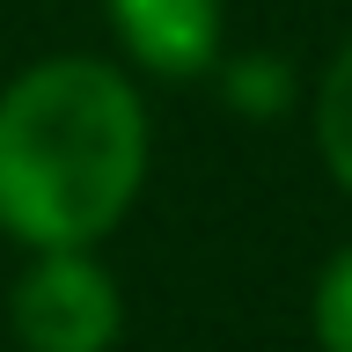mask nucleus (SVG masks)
Returning a JSON list of instances; mask_svg holds the SVG:
<instances>
[{"mask_svg":"<svg viewBox=\"0 0 352 352\" xmlns=\"http://www.w3.org/2000/svg\"><path fill=\"white\" fill-rule=\"evenodd\" d=\"M147 103L96 52L22 66L0 88V235L96 250L147 184Z\"/></svg>","mask_w":352,"mask_h":352,"instance_id":"obj_1","label":"nucleus"},{"mask_svg":"<svg viewBox=\"0 0 352 352\" xmlns=\"http://www.w3.org/2000/svg\"><path fill=\"white\" fill-rule=\"evenodd\" d=\"M8 323L22 352H110L125 330V294L96 250H30Z\"/></svg>","mask_w":352,"mask_h":352,"instance_id":"obj_2","label":"nucleus"},{"mask_svg":"<svg viewBox=\"0 0 352 352\" xmlns=\"http://www.w3.org/2000/svg\"><path fill=\"white\" fill-rule=\"evenodd\" d=\"M103 8L125 59L162 81H206L228 59V8L220 0H103Z\"/></svg>","mask_w":352,"mask_h":352,"instance_id":"obj_3","label":"nucleus"},{"mask_svg":"<svg viewBox=\"0 0 352 352\" xmlns=\"http://www.w3.org/2000/svg\"><path fill=\"white\" fill-rule=\"evenodd\" d=\"M316 154H323V169L338 176V191L352 198V44L323 66V81H316Z\"/></svg>","mask_w":352,"mask_h":352,"instance_id":"obj_4","label":"nucleus"},{"mask_svg":"<svg viewBox=\"0 0 352 352\" xmlns=\"http://www.w3.org/2000/svg\"><path fill=\"white\" fill-rule=\"evenodd\" d=\"M220 96L242 110V118H279L286 103H294V74H286V59H272V52H235V59H220Z\"/></svg>","mask_w":352,"mask_h":352,"instance_id":"obj_5","label":"nucleus"},{"mask_svg":"<svg viewBox=\"0 0 352 352\" xmlns=\"http://www.w3.org/2000/svg\"><path fill=\"white\" fill-rule=\"evenodd\" d=\"M316 345L323 352H352V242L323 264V279H316Z\"/></svg>","mask_w":352,"mask_h":352,"instance_id":"obj_6","label":"nucleus"}]
</instances>
